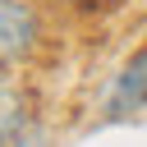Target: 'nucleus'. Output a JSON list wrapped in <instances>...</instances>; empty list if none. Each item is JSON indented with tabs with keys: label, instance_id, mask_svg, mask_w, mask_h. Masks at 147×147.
I'll return each mask as SVG.
<instances>
[{
	"label": "nucleus",
	"instance_id": "f257e3e1",
	"mask_svg": "<svg viewBox=\"0 0 147 147\" xmlns=\"http://www.w3.org/2000/svg\"><path fill=\"white\" fill-rule=\"evenodd\" d=\"M142 106H147V41L119 64V74H115V83L106 92V115L110 119H129Z\"/></svg>",
	"mask_w": 147,
	"mask_h": 147
},
{
	"label": "nucleus",
	"instance_id": "f03ea898",
	"mask_svg": "<svg viewBox=\"0 0 147 147\" xmlns=\"http://www.w3.org/2000/svg\"><path fill=\"white\" fill-rule=\"evenodd\" d=\"M37 46V9L28 0H0V51L5 64L14 69L18 60H28Z\"/></svg>",
	"mask_w": 147,
	"mask_h": 147
},
{
	"label": "nucleus",
	"instance_id": "7ed1b4c3",
	"mask_svg": "<svg viewBox=\"0 0 147 147\" xmlns=\"http://www.w3.org/2000/svg\"><path fill=\"white\" fill-rule=\"evenodd\" d=\"M64 5H83V9H92V5H115V0H64Z\"/></svg>",
	"mask_w": 147,
	"mask_h": 147
}]
</instances>
